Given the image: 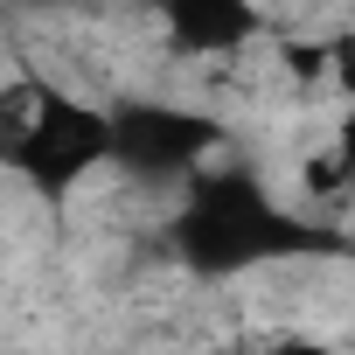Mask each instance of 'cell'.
I'll return each instance as SVG.
<instances>
[{
  "mask_svg": "<svg viewBox=\"0 0 355 355\" xmlns=\"http://www.w3.org/2000/svg\"><path fill=\"white\" fill-rule=\"evenodd\" d=\"M167 258L202 286H230L251 272H279V265H320V258H348L355 244L334 230V216L286 202L258 167L244 160H209L196 182H182L167 196V223H160Z\"/></svg>",
  "mask_w": 355,
  "mask_h": 355,
  "instance_id": "cell-1",
  "label": "cell"
},
{
  "mask_svg": "<svg viewBox=\"0 0 355 355\" xmlns=\"http://www.w3.org/2000/svg\"><path fill=\"white\" fill-rule=\"evenodd\" d=\"M112 153V112L105 98H84L49 77H15L0 91V167L42 202L70 209Z\"/></svg>",
  "mask_w": 355,
  "mask_h": 355,
  "instance_id": "cell-2",
  "label": "cell"
},
{
  "mask_svg": "<svg viewBox=\"0 0 355 355\" xmlns=\"http://www.w3.org/2000/svg\"><path fill=\"white\" fill-rule=\"evenodd\" d=\"M105 112H112L105 174H119L139 196H174L209 160L230 153V125L182 98H105Z\"/></svg>",
  "mask_w": 355,
  "mask_h": 355,
  "instance_id": "cell-3",
  "label": "cell"
},
{
  "mask_svg": "<svg viewBox=\"0 0 355 355\" xmlns=\"http://www.w3.org/2000/svg\"><path fill=\"white\" fill-rule=\"evenodd\" d=\"M160 42L189 63H223L265 42V8L258 0H146Z\"/></svg>",
  "mask_w": 355,
  "mask_h": 355,
  "instance_id": "cell-4",
  "label": "cell"
},
{
  "mask_svg": "<svg viewBox=\"0 0 355 355\" xmlns=\"http://www.w3.org/2000/svg\"><path fill=\"white\" fill-rule=\"evenodd\" d=\"M306 189H313V196H348V189H355V105L341 112V125H334V146H327V160H313Z\"/></svg>",
  "mask_w": 355,
  "mask_h": 355,
  "instance_id": "cell-5",
  "label": "cell"
},
{
  "mask_svg": "<svg viewBox=\"0 0 355 355\" xmlns=\"http://www.w3.org/2000/svg\"><path fill=\"white\" fill-rule=\"evenodd\" d=\"M320 84L341 91V98L355 105V28H341V35L320 42Z\"/></svg>",
  "mask_w": 355,
  "mask_h": 355,
  "instance_id": "cell-6",
  "label": "cell"
},
{
  "mask_svg": "<svg viewBox=\"0 0 355 355\" xmlns=\"http://www.w3.org/2000/svg\"><path fill=\"white\" fill-rule=\"evenodd\" d=\"M230 355H341V348L320 341V334H272V341H251V348H230Z\"/></svg>",
  "mask_w": 355,
  "mask_h": 355,
  "instance_id": "cell-7",
  "label": "cell"
},
{
  "mask_svg": "<svg viewBox=\"0 0 355 355\" xmlns=\"http://www.w3.org/2000/svg\"><path fill=\"white\" fill-rule=\"evenodd\" d=\"M0 8H15V15H77L91 0H0Z\"/></svg>",
  "mask_w": 355,
  "mask_h": 355,
  "instance_id": "cell-8",
  "label": "cell"
}]
</instances>
